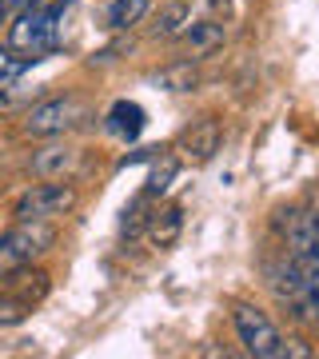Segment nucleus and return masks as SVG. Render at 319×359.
I'll use <instances>...</instances> for the list:
<instances>
[{
    "label": "nucleus",
    "mask_w": 319,
    "mask_h": 359,
    "mask_svg": "<svg viewBox=\"0 0 319 359\" xmlns=\"http://www.w3.org/2000/svg\"><path fill=\"white\" fill-rule=\"evenodd\" d=\"M219 140H224V132H219L216 120H200L196 128L184 132V140H179V148L191 156V160H212V156L219 152Z\"/></svg>",
    "instance_id": "obj_8"
},
{
    "label": "nucleus",
    "mask_w": 319,
    "mask_h": 359,
    "mask_svg": "<svg viewBox=\"0 0 319 359\" xmlns=\"http://www.w3.org/2000/svg\"><path fill=\"white\" fill-rule=\"evenodd\" d=\"M108 124H112L116 136H124V140H136L144 132V108L132 100H120L112 104V112H108Z\"/></svg>",
    "instance_id": "obj_10"
},
{
    "label": "nucleus",
    "mask_w": 319,
    "mask_h": 359,
    "mask_svg": "<svg viewBox=\"0 0 319 359\" xmlns=\"http://www.w3.org/2000/svg\"><path fill=\"white\" fill-rule=\"evenodd\" d=\"M25 320H28V304L0 295V327H16V323H25Z\"/></svg>",
    "instance_id": "obj_17"
},
{
    "label": "nucleus",
    "mask_w": 319,
    "mask_h": 359,
    "mask_svg": "<svg viewBox=\"0 0 319 359\" xmlns=\"http://www.w3.org/2000/svg\"><path fill=\"white\" fill-rule=\"evenodd\" d=\"M4 20H8V4H4V0H0V25H4Z\"/></svg>",
    "instance_id": "obj_19"
},
{
    "label": "nucleus",
    "mask_w": 319,
    "mask_h": 359,
    "mask_svg": "<svg viewBox=\"0 0 319 359\" xmlns=\"http://www.w3.org/2000/svg\"><path fill=\"white\" fill-rule=\"evenodd\" d=\"M152 8V0H116L112 8H108V25L112 28H132L140 25L144 16Z\"/></svg>",
    "instance_id": "obj_12"
},
{
    "label": "nucleus",
    "mask_w": 319,
    "mask_h": 359,
    "mask_svg": "<svg viewBox=\"0 0 319 359\" xmlns=\"http://www.w3.org/2000/svg\"><path fill=\"white\" fill-rule=\"evenodd\" d=\"M231 323L247 355L255 359H283L287 355V339L276 323L268 320V311H259L255 304H236L231 308Z\"/></svg>",
    "instance_id": "obj_2"
},
{
    "label": "nucleus",
    "mask_w": 319,
    "mask_h": 359,
    "mask_svg": "<svg viewBox=\"0 0 319 359\" xmlns=\"http://www.w3.org/2000/svg\"><path fill=\"white\" fill-rule=\"evenodd\" d=\"M156 84L168 92H191L196 84H200V72L191 65H176V68H164L160 76H156Z\"/></svg>",
    "instance_id": "obj_13"
},
{
    "label": "nucleus",
    "mask_w": 319,
    "mask_h": 359,
    "mask_svg": "<svg viewBox=\"0 0 319 359\" xmlns=\"http://www.w3.org/2000/svg\"><path fill=\"white\" fill-rule=\"evenodd\" d=\"M287 256L304 271L319 276V216H307V212L292 216V224H287Z\"/></svg>",
    "instance_id": "obj_7"
},
{
    "label": "nucleus",
    "mask_w": 319,
    "mask_h": 359,
    "mask_svg": "<svg viewBox=\"0 0 319 359\" xmlns=\"http://www.w3.org/2000/svg\"><path fill=\"white\" fill-rule=\"evenodd\" d=\"M80 116H84V108L76 100H44L28 112L25 128H28V136H64Z\"/></svg>",
    "instance_id": "obj_6"
},
{
    "label": "nucleus",
    "mask_w": 319,
    "mask_h": 359,
    "mask_svg": "<svg viewBox=\"0 0 319 359\" xmlns=\"http://www.w3.org/2000/svg\"><path fill=\"white\" fill-rule=\"evenodd\" d=\"M4 4H8V13H28V8H36L44 0H4Z\"/></svg>",
    "instance_id": "obj_18"
},
{
    "label": "nucleus",
    "mask_w": 319,
    "mask_h": 359,
    "mask_svg": "<svg viewBox=\"0 0 319 359\" xmlns=\"http://www.w3.org/2000/svg\"><path fill=\"white\" fill-rule=\"evenodd\" d=\"M72 168H76V152H72V148H60V144L40 148L36 160H32V172H36L40 180H64Z\"/></svg>",
    "instance_id": "obj_9"
},
{
    "label": "nucleus",
    "mask_w": 319,
    "mask_h": 359,
    "mask_svg": "<svg viewBox=\"0 0 319 359\" xmlns=\"http://www.w3.org/2000/svg\"><path fill=\"white\" fill-rule=\"evenodd\" d=\"M176 231H179V208L156 212V219H152V240H156V244H160V248L172 244V240H176Z\"/></svg>",
    "instance_id": "obj_15"
},
{
    "label": "nucleus",
    "mask_w": 319,
    "mask_h": 359,
    "mask_svg": "<svg viewBox=\"0 0 319 359\" xmlns=\"http://www.w3.org/2000/svg\"><path fill=\"white\" fill-rule=\"evenodd\" d=\"M188 25H191V4L188 0H176V4H168V13L160 16L156 36H176V32H184Z\"/></svg>",
    "instance_id": "obj_14"
},
{
    "label": "nucleus",
    "mask_w": 319,
    "mask_h": 359,
    "mask_svg": "<svg viewBox=\"0 0 319 359\" xmlns=\"http://www.w3.org/2000/svg\"><path fill=\"white\" fill-rule=\"evenodd\" d=\"M76 208V188L64 180H44L16 200V219H56Z\"/></svg>",
    "instance_id": "obj_5"
},
{
    "label": "nucleus",
    "mask_w": 319,
    "mask_h": 359,
    "mask_svg": "<svg viewBox=\"0 0 319 359\" xmlns=\"http://www.w3.org/2000/svg\"><path fill=\"white\" fill-rule=\"evenodd\" d=\"M52 240H56V231L48 228V219H20V228L4 231L0 236V280L28 268L40 252H48Z\"/></svg>",
    "instance_id": "obj_3"
},
{
    "label": "nucleus",
    "mask_w": 319,
    "mask_h": 359,
    "mask_svg": "<svg viewBox=\"0 0 319 359\" xmlns=\"http://www.w3.org/2000/svg\"><path fill=\"white\" fill-rule=\"evenodd\" d=\"M25 68H28V60L20 56V52H4L0 48V88H13L16 80L25 76Z\"/></svg>",
    "instance_id": "obj_16"
},
{
    "label": "nucleus",
    "mask_w": 319,
    "mask_h": 359,
    "mask_svg": "<svg viewBox=\"0 0 319 359\" xmlns=\"http://www.w3.org/2000/svg\"><path fill=\"white\" fill-rule=\"evenodd\" d=\"M60 4L56 8H44V4H36V8H28V13H16L13 28H8V44H13V52H20L25 60H40L44 52L56 48V32H60Z\"/></svg>",
    "instance_id": "obj_1"
},
{
    "label": "nucleus",
    "mask_w": 319,
    "mask_h": 359,
    "mask_svg": "<svg viewBox=\"0 0 319 359\" xmlns=\"http://www.w3.org/2000/svg\"><path fill=\"white\" fill-rule=\"evenodd\" d=\"M271 283H276V295H280L299 320L319 323V276L315 271H304L292 256H287L280 268H276V280Z\"/></svg>",
    "instance_id": "obj_4"
},
{
    "label": "nucleus",
    "mask_w": 319,
    "mask_h": 359,
    "mask_svg": "<svg viewBox=\"0 0 319 359\" xmlns=\"http://www.w3.org/2000/svg\"><path fill=\"white\" fill-rule=\"evenodd\" d=\"M184 36H188V44H191L196 56H208L212 48L224 44V25H219V20H196V25L184 28Z\"/></svg>",
    "instance_id": "obj_11"
}]
</instances>
